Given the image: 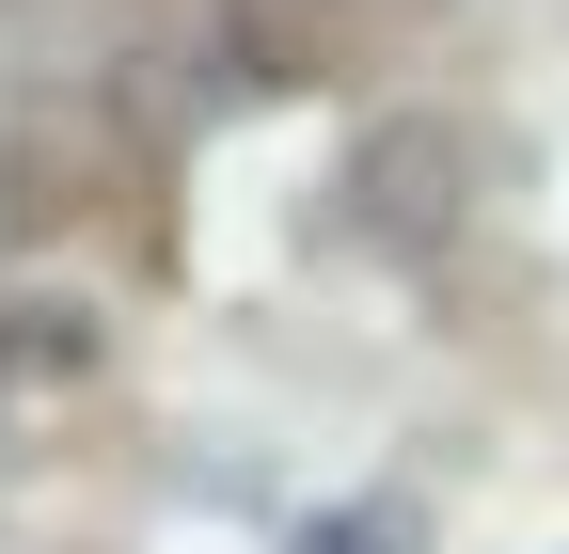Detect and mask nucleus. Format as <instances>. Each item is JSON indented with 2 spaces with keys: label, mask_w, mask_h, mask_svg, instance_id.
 Segmentation results:
<instances>
[{
  "label": "nucleus",
  "mask_w": 569,
  "mask_h": 554,
  "mask_svg": "<svg viewBox=\"0 0 569 554\" xmlns=\"http://www.w3.org/2000/svg\"><path fill=\"white\" fill-rule=\"evenodd\" d=\"M111 175H127V127L96 96H32L17 111V159H0V238H63Z\"/></svg>",
  "instance_id": "1"
},
{
  "label": "nucleus",
  "mask_w": 569,
  "mask_h": 554,
  "mask_svg": "<svg viewBox=\"0 0 569 554\" xmlns=\"http://www.w3.org/2000/svg\"><path fill=\"white\" fill-rule=\"evenodd\" d=\"M238 63L253 80H332L348 63V0H238Z\"/></svg>",
  "instance_id": "2"
}]
</instances>
